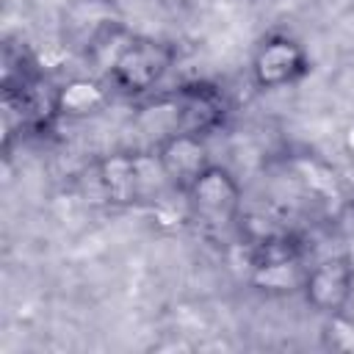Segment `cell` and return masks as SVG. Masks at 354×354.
I'll return each instance as SVG.
<instances>
[{"mask_svg":"<svg viewBox=\"0 0 354 354\" xmlns=\"http://www.w3.org/2000/svg\"><path fill=\"white\" fill-rule=\"evenodd\" d=\"M102 199L113 207L149 202L166 183L155 152H111L91 166Z\"/></svg>","mask_w":354,"mask_h":354,"instance_id":"1","label":"cell"},{"mask_svg":"<svg viewBox=\"0 0 354 354\" xmlns=\"http://www.w3.org/2000/svg\"><path fill=\"white\" fill-rule=\"evenodd\" d=\"M174 61V44L155 36H127L108 66V83L122 97H147L166 80Z\"/></svg>","mask_w":354,"mask_h":354,"instance_id":"2","label":"cell"},{"mask_svg":"<svg viewBox=\"0 0 354 354\" xmlns=\"http://www.w3.org/2000/svg\"><path fill=\"white\" fill-rule=\"evenodd\" d=\"M183 199H185L188 216L210 230H227L235 221H241L243 188L238 177L221 163H210L183 191Z\"/></svg>","mask_w":354,"mask_h":354,"instance_id":"3","label":"cell"},{"mask_svg":"<svg viewBox=\"0 0 354 354\" xmlns=\"http://www.w3.org/2000/svg\"><path fill=\"white\" fill-rule=\"evenodd\" d=\"M249 72H252V83L263 91L288 88L310 72V55L296 36L274 30L257 41Z\"/></svg>","mask_w":354,"mask_h":354,"instance_id":"4","label":"cell"},{"mask_svg":"<svg viewBox=\"0 0 354 354\" xmlns=\"http://www.w3.org/2000/svg\"><path fill=\"white\" fill-rule=\"evenodd\" d=\"M301 296L310 310L326 318L348 310L354 299V257L348 252H337L307 266Z\"/></svg>","mask_w":354,"mask_h":354,"instance_id":"5","label":"cell"},{"mask_svg":"<svg viewBox=\"0 0 354 354\" xmlns=\"http://www.w3.org/2000/svg\"><path fill=\"white\" fill-rule=\"evenodd\" d=\"M152 152L160 163V171L166 177V183L180 194L213 163L207 136L191 133V130H177V133L160 138L152 147Z\"/></svg>","mask_w":354,"mask_h":354,"instance_id":"6","label":"cell"},{"mask_svg":"<svg viewBox=\"0 0 354 354\" xmlns=\"http://www.w3.org/2000/svg\"><path fill=\"white\" fill-rule=\"evenodd\" d=\"M171 94L180 108V130L207 136V133L218 130L230 113V105H227L221 88H216L213 83H205V80L180 83Z\"/></svg>","mask_w":354,"mask_h":354,"instance_id":"7","label":"cell"},{"mask_svg":"<svg viewBox=\"0 0 354 354\" xmlns=\"http://www.w3.org/2000/svg\"><path fill=\"white\" fill-rule=\"evenodd\" d=\"M111 88L88 75H75L55 86V116L58 119H88L108 105Z\"/></svg>","mask_w":354,"mask_h":354,"instance_id":"8","label":"cell"},{"mask_svg":"<svg viewBox=\"0 0 354 354\" xmlns=\"http://www.w3.org/2000/svg\"><path fill=\"white\" fill-rule=\"evenodd\" d=\"M340 144H343L346 155H348V158H354V119H348V122L343 124V133H340Z\"/></svg>","mask_w":354,"mask_h":354,"instance_id":"9","label":"cell"},{"mask_svg":"<svg viewBox=\"0 0 354 354\" xmlns=\"http://www.w3.org/2000/svg\"><path fill=\"white\" fill-rule=\"evenodd\" d=\"M348 254L354 257V232H351V249H348Z\"/></svg>","mask_w":354,"mask_h":354,"instance_id":"10","label":"cell"}]
</instances>
